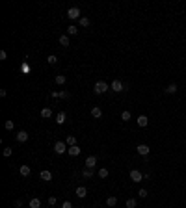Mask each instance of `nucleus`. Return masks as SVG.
Returning a JSON list of instances; mask_svg holds the SVG:
<instances>
[{"label": "nucleus", "instance_id": "obj_29", "mask_svg": "<svg viewBox=\"0 0 186 208\" xmlns=\"http://www.w3.org/2000/svg\"><path fill=\"white\" fill-rule=\"evenodd\" d=\"M2 154H4L6 158H9V156H11V154H13V149H11V147H6V149L2 151Z\"/></svg>", "mask_w": 186, "mask_h": 208}, {"label": "nucleus", "instance_id": "obj_21", "mask_svg": "<svg viewBox=\"0 0 186 208\" xmlns=\"http://www.w3.org/2000/svg\"><path fill=\"white\" fill-rule=\"evenodd\" d=\"M76 34H78V26L71 24V26L67 28V36H76Z\"/></svg>", "mask_w": 186, "mask_h": 208}, {"label": "nucleus", "instance_id": "obj_36", "mask_svg": "<svg viewBox=\"0 0 186 208\" xmlns=\"http://www.w3.org/2000/svg\"><path fill=\"white\" fill-rule=\"evenodd\" d=\"M49 204H50V206L56 204V197H49Z\"/></svg>", "mask_w": 186, "mask_h": 208}, {"label": "nucleus", "instance_id": "obj_30", "mask_svg": "<svg viewBox=\"0 0 186 208\" xmlns=\"http://www.w3.org/2000/svg\"><path fill=\"white\" fill-rule=\"evenodd\" d=\"M99 177H101V179H108V169H106V167H101V169H99Z\"/></svg>", "mask_w": 186, "mask_h": 208}, {"label": "nucleus", "instance_id": "obj_19", "mask_svg": "<svg viewBox=\"0 0 186 208\" xmlns=\"http://www.w3.org/2000/svg\"><path fill=\"white\" fill-rule=\"evenodd\" d=\"M50 115H52V110H50L49 106H47V108H41V117H43V119H49Z\"/></svg>", "mask_w": 186, "mask_h": 208}, {"label": "nucleus", "instance_id": "obj_23", "mask_svg": "<svg viewBox=\"0 0 186 208\" xmlns=\"http://www.w3.org/2000/svg\"><path fill=\"white\" fill-rule=\"evenodd\" d=\"M54 80H56V84H58V85H63L65 82H67V78H65L63 74H56V78H54Z\"/></svg>", "mask_w": 186, "mask_h": 208}, {"label": "nucleus", "instance_id": "obj_24", "mask_svg": "<svg viewBox=\"0 0 186 208\" xmlns=\"http://www.w3.org/2000/svg\"><path fill=\"white\" fill-rule=\"evenodd\" d=\"M78 23H80V26H84V28H87V26H90V24H91V20H90V19H87V17H80V20H78Z\"/></svg>", "mask_w": 186, "mask_h": 208}, {"label": "nucleus", "instance_id": "obj_7", "mask_svg": "<svg viewBox=\"0 0 186 208\" xmlns=\"http://www.w3.org/2000/svg\"><path fill=\"white\" fill-rule=\"evenodd\" d=\"M15 138H17V141H19V143H24V141H28V132H26V130H20V132H17L15 134Z\"/></svg>", "mask_w": 186, "mask_h": 208}, {"label": "nucleus", "instance_id": "obj_25", "mask_svg": "<svg viewBox=\"0 0 186 208\" xmlns=\"http://www.w3.org/2000/svg\"><path fill=\"white\" fill-rule=\"evenodd\" d=\"M106 204L110 206V208L115 206V204H117V197H108V199H106Z\"/></svg>", "mask_w": 186, "mask_h": 208}, {"label": "nucleus", "instance_id": "obj_27", "mask_svg": "<svg viewBox=\"0 0 186 208\" xmlns=\"http://www.w3.org/2000/svg\"><path fill=\"white\" fill-rule=\"evenodd\" d=\"M47 63H49V65H56V63H58V58L54 56V54H50V56L47 58Z\"/></svg>", "mask_w": 186, "mask_h": 208}, {"label": "nucleus", "instance_id": "obj_32", "mask_svg": "<svg viewBox=\"0 0 186 208\" xmlns=\"http://www.w3.org/2000/svg\"><path fill=\"white\" fill-rule=\"evenodd\" d=\"M20 71H23V73H24V74H28V73H30V65H28V63H26V61H24V63H23V65H20Z\"/></svg>", "mask_w": 186, "mask_h": 208}, {"label": "nucleus", "instance_id": "obj_10", "mask_svg": "<svg viewBox=\"0 0 186 208\" xmlns=\"http://www.w3.org/2000/svg\"><path fill=\"white\" fill-rule=\"evenodd\" d=\"M39 179H41V180H45V182H50V180H52V173H50L49 169H45V171H41Z\"/></svg>", "mask_w": 186, "mask_h": 208}, {"label": "nucleus", "instance_id": "obj_14", "mask_svg": "<svg viewBox=\"0 0 186 208\" xmlns=\"http://www.w3.org/2000/svg\"><path fill=\"white\" fill-rule=\"evenodd\" d=\"M95 166H97V156H87L86 158V167H91L93 169Z\"/></svg>", "mask_w": 186, "mask_h": 208}, {"label": "nucleus", "instance_id": "obj_33", "mask_svg": "<svg viewBox=\"0 0 186 208\" xmlns=\"http://www.w3.org/2000/svg\"><path fill=\"white\" fill-rule=\"evenodd\" d=\"M60 98H71V93L69 91H60Z\"/></svg>", "mask_w": 186, "mask_h": 208}, {"label": "nucleus", "instance_id": "obj_2", "mask_svg": "<svg viewBox=\"0 0 186 208\" xmlns=\"http://www.w3.org/2000/svg\"><path fill=\"white\" fill-rule=\"evenodd\" d=\"M67 143H63V141H56L54 143V151H56V154H63V152H67Z\"/></svg>", "mask_w": 186, "mask_h": 208}, {"label": "nucleus", "instance_id": "obj_4", "mask_svg": "<svg viewBox=\"0 0 186 208\" xmlns=\"http://www.w3.org/2000/svg\"><path fill=\"white\" fill-rule=\"evenodd\" d=\"M136 152H138L140 156H147L149 152H151V147H149V145H145V143H141V145H138V147H136Z\"/></svg>", "mask_w": 186, "mask_h": 208}, {"label": "nucleus", "instance_id": "obj_35", "mask_svg": "<svg viewBox=\"0 0 186 208\" xmlns=\"http://www.w3.org/2000/svg\"><path fill=\"white\" fill-rule=\"evenodd\" d=\"M0 60H2V61L8 60V52H6V50H0Z\"/></svg>", "mask_w": 186, "mask_h": 208}, {"label": "nucleus", "instance_id": "obj_16", "mask_svg": "<svg viewBox=\"0 0 186 208\" xmlns=\"http://www.w3.org/2000/svg\"><path fill=\"white\" fill-rule=\"evenodd\" d=\"M177 89H179V87H177V84H169V85H168L164 91H166L168 95H173V93H177Z\"/></svg>", "mask_w": 186, "mask_h": 208}, {"label": "nucleus", "instance_id": "obj_11", "mask_svg": "<svg viewBox=\"0 0 186 208\" xmlns=\"http://www.w3.org/2000/svg\"><path fill=\"white\" fill-rule=\"evenodd\" d=\"M74 193H76V197H78V199H84V197L87 195V190L84 188V186H78V188L74 190Z\"/></svg>", "mask_w": 186, "mask_h": 208}, {"label": "nucleus", "instance_id": "obj_15", "mask_svg": "<svg viewBox=\"0 0 186 208\" xmlns=\"http://www.w3.org/2000/svg\"><path fill=\"white\" fill-rule=\"evenodd\" d=\"M91 115H93L95 119H101V117H102V110H101L99 106H93V108H91Z\"/></svg>", "mask_w": 186, "mask_h": 208}, {"label": "nucleus", "instance_id": "obj_13", "mask_svg": "<svg viewBox=\"0 0 186 208\" xmlns=\"http://www.w3.org/2000/svg\"><path fill=\"white\" fill-rule=\"evenodd\" d=\"M58 43L63 47V48H67L69 45H71V41H69V36H60V39H58Z\"/></svg>", "mask_w": 186, "mask_h": 208}, {"label": "nucleus", "instance_id": "obj_26", "mask_svg": "<svg viewBox=\"0 0 186 208\" xmlns=\"http://www.w3.org/2000/svg\"><path fill=\"white\" fill-rule=\"evenodd\" d=\"M4 128H6V130H13V128H15V123L11 121V119H8V121L4 123Z\"/></svg>", "mask_w": 186, "mask_h": 208}, {"label": "nucleus", "instance_id": "obj_17", "mask_svg": "<svg viewBox=\"0 0 186 208\" xmlns=\"http://www.w3.org/2000/svg\"><path fill=\"white\" fill-rule=\"evenodd\" d=\"M65 119H67L65 112H58V115H56V123H58V125H63V123H65Z\"/></svg>", "mask_w": 186, "mask_h": 208}, {"label": "nucleus", "instance_id": "obj_18", "mask_svg": "<svg viewBox=\"0 0 186 208\" xmlns=\"http://www.w3.org/2000/svg\"><path fill=\"white\" fill-rule=\"evenodd\" d=\"M41 206V201L37 199V197H34V199H30V203H28V208H39Z\"/></svg>", "mask_w": 186, "mask_h": 208}, {"label": "nucleus", "instance_id": "obj_9", "mask_svg": "<svg viewBox=\"0 0 186 208\" xmlns=\"http://www.w3.org/2000/svg\"><path fill=\"white\" fill-rule=\"evenodd\" d=\"M67 152H69V156H78L80 152H82V149H80L78 145H73V147L67 149Z\"/></svg>", "mask_w": 186, "mask_h": 208}, {"label": "nucleus", "instance_id": "obj_8", "mask_svg": "<svg viewBox=\"0 0 186 208\" xmlns=\"http://www.w3.org/2000/svg\"><path fill=\"white\" fill-rule=\"evenodd\" d=\"M136 123H138V126L143 128V126H147V125H149V117H147V115H140V117L136 119Z\"/></svg>", "mask_w": 186, "mask_h": 208}, {"label": "nucleus", "instance_id": "obj_20", "mask_svg": "<svg viewBox=\"0 0 186 208\" xmlns=\"http://www.w3.org/2000/svg\"><path fill=\"white\" fill-rule=\"evenodd\" d=\"M82 175H84V179H91V177H93V169H91V167H84Z\"/></svg>", "mask_w": 186, "mask_h": 208}, {"label": "nucleus", "instance_id": "obj_31", "mask_svg": "<svg viewBox=\"0 0 186 208\" xmlns=\"http://www.w3.org/2000/svg\"><path fill=\"white\" fill-rule=\"evenodd\" d=\"M121 119H123V121H130V112H128V110L121 112Z\"/></svg>", "mask_w": 186, "mask_h": 208}, {"label": "nucleus", "instance_id": "obj_1", "mask_svg": "<svg viewBox=\"0 0 186 208\" xmlns=\"http://www.w3.org/2000/svg\"><path fill=\"white\" fill-rule=\"evenodd\" d=\"M108 89H110V85H108L104 80H99V82H97V84L93 85V91H95L97 95H102V93H106Z\"/></svg>", "mask_w": 186, "mask_h": 208}, {"label": "nucleus", "instance_id": "obj_3", "mask_svg": "<svg viewBox=\"0 0 186 208\" xmlns=\"http://www.w3.org/2000/svg\"><path fill=\"white\" fill-rule=\"evenodd\" d=\"M67 17H69L71 20H74V19L80 20V9H78V8H69V9H67Z\"/></svg>", "mask_w": 186, "mask_h": 208}, {"label": "nucleus", "instance_id": "obj_6", "mask_svg": "<svg viewBox=\"0 0 186 208\" xmlns=\"http://www.w3.org/2000/svg\"><path fill=\"white\" fill-rule=\"evenodd\" d=\"M110 89L115 91V93H121V91H123V82H121V80H114L112 85H110Z\"/></svg>", "mask_w": 186, "mask_h": 208}, {"label": "nucleus", "instance_id": "obj_37", "mask_svg": "<svg viewBox=\"0 0 186 208\" xmlns=\"http://www.w3.org/2000/svg\"><path fill=\"white\" fill-rule=\"evenodd\" d=\"M61 208H73V204H71V203H69V201H65V203H63V204H61Z\"/></svg>", "mask_w": 186, "mask_h": 208}, {"label": "nucleus", "instance_id": "obj_28", "mask_svg": "<svg viewBox=\"0 0 186 208\" xmlns=\"http://www.w3.org/2000/svg\"><path fill=\"white\" fill-rule=\"evenodd\" d=\"M136 199H132V197H130V199H127V208H136Z\"/></svg>", "mask_w": 186, "mask_h": 208}, {"label": "nucleus", "instance_id": "obj_12", "mask_svg": "<svg viewBox=\"0 0 186 208\" xmlns=\"http://www.w3.org/2000/svg\"><path fill=\"white\" fill-rule=\"evenodd\" d=\"M19 173L23 175V177H30V175H32V169H30V166H26V163H24V166L19 167Z\"/></svg>", "mask_w": 186, "mask_h": 208}, {"label": "nucleus", "instance_id": "obj_34", "mask_svg": "<svg viewBox=\"0 0 186 208\" xmlns=\"http://www.w3.org/2000/svg\"><path fill=\"white\" fill-rule=\"evenodd\" d=\"M138 195L141 197V199H145V197H147V190H145V188H141V190L138 191Z\"/></svg>", "mask_w": 186, "mask_h": 208}, {"label": "nucleus", "instance_id": "obj_5", "mask_svg": "<svg viewBox=\"0 0 186 208\" xmlns=\"http://www.w3.org/2000/svg\"><path fill=\"white\" fill-rule=\"evenodd\" d=\"M130 180H132V182H141V180H143V175H141V171L132 169V171H130Z\"/></svg>", "mask_w": 186, "mask_h": 208}, {"label": "nucleus", "instance_id": "obj_38", "mask_svg": "<svg viewBox=\"0 0 186 208\" xmlns=\"http://www.w3.org/2000/svg\"><path fill=\"white\" fill-rule=\"evenodd\" d=\"M20 206H23V201L17 199V201H15V208H20Z\"/></svg>", "mask_w": 186, "mask_h": 208}, {"label": "nucleus", "instance_id": "obj_22", "mask_svg": "<svg viewBox=\"0 0 186 208\" xmlns=\"http://www.w3.org/2000/svg\"><path fill=\"white\" fill-rule=\"evenodd\" d=\"M65 143H67V147H73V145H76V138L74 136H67V139H65Z\"/></svg>", "mask_w": 186, "mask_h": 208}]
</instances>
